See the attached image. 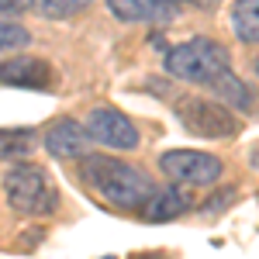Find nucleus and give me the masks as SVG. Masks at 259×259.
<instances>
[{
	"mask_svg": "<svg viewBox=\"0 0 259 259\" xmlns=\"http://www.w3.org/2000/svg\"><path fill=\"white\" fill-rule=\"evenodd\" d=\"M31 41L28 28L18 24V21H0V52H18Z\"/></svg>",
	"mask_w": 259,
	"mask_h": 259,
	"instance_id": "obj_14",
	"label": "nucleus"
},
{
	"mask_svg": "<svg viewBox=\"0 0 259 259\" xmlns=\"http://www.w3.org/2000/svg\"><path fill=\"white\" fill-rule=\"evenodd\" d=\"M0 83L24 87V90H49L52 87V66L38 56H14L0 62Z\"/></svg>",
	"mask_w": 259,
	"mask_h": 259,
	"instance_id": "obj_7",
	"label": "nucleus"
},
{
	"mask_svg": "<svg viewBox=\"0 0 259 259\" xmlns=\"http://www.w3.org/2000/svg\"><path fill=\"white\" fill-rule=\"evenodd\" d=\"M194 4H197V7H214L218 0H194Z\"/></svg>",
	"mask_w": 259,
	"mask_h": 259,
	"instance_id": "obj_17",
	"label": "nucleus"
},
{
	"mask_svg": "<svg viewBox=\"0 0 259 259\" xmlns=\"http://www.w3.org/2000/svg\"><path fill=\"white\" fill-rule=\"evenodd\" d=\"M104 259H114V256H104Z\"/></svg>",
	"mask_w": 259,
	"mask_h": 259,
	"instance_id": "obj_18",
	"label": "nucleus"
},
{
	"mask_svg": "<svg viewBox=\"0 0 259 259\" xmlns=\"http://www.w3.org/2000/svg\"><path fill=\"white\" fill-rule=\"evenodd\" d=\"M194 207V197L180 187V183H173V187H162V190H152V197L145 200V207H142V214H145V221H173L180 218V214H187Z\"/></svg>",
	"mask_w": 259,
	"mask_h": 259,
	"instance_id": "obj_10",
	"label": "nucleus"
},
{
	"mask_svg": "<svg viewBox=\"0 0 259 259\" xmlns=\"http://www.w3.org/2000/svg\"><path fill=\"white\" fill-rule=\"evenodd\" d=\"M80 180L90 187L104 204L118 211H142L145 200L152 197V180L142 173L139 166L111 156H83L80 159Z\"/></svg>",
	"mask_w": 259,
	"mask_h": 259,
	"instance_id": "obj_2",
	"label": "nucleus"
},
{
	"mask_svg": "<svg viewBox=\"0 0 259 259\" xmlns=\"http://www.w3.org/2000/svg\"><path fill=\"white\" fill-rule=\"evenodd\" d=\"M180 124L197 139H232L239 135V118L214 97H180L173 104Z\"/></svg>",
	"mask_w": 259,
	"mask_h": 259,
	"instance_id": "obj_4",
	"label": "nucleus"
},
{
	"mask_svg": "<svg viewBox=\"0 0 259 259\" xmlns=\"http://www.w3.org/2000/svg\"><path fill=\"white\" fill-rule=\"evenodd\" d=\"M24 7H31V0H0V14H21Z\"/></svg>",
	"mask_w": 259,
	"mask_h": 259,
	"instance_id": "obj_16",
	"label": "nucleus"
},
{
	"mask_svg": "<svg viewBox=\"0 0 259 259\" xmlns=\"http://www.w3.org/2000/svg\"><path fill=\"white\" fill-rule=\"evenodd\" d=\"M107 7L124 24H169L177 14L169 0H107Z\"/></svg>",
	"mask_w": 259,
	"mask_h": 259,
	"instance_id": "obj_9",
	"label": "nucleus"
},
{
	"mask_svg": "<svg viewBox=\"0 0 259 259\" xmlns=\"http://www.w3.org/2000/svg\"><path fill=\"white\" fill-rule=\"evenodd\" d=\"M4 197L7 204L18 211V214H28V218H38V214H52L56 204H59V190L52 177L41 169V166H31V162H18L4 173Z\"/></svg>",
	"mask_w": 259,
	"mask_h": 259,
	"instance_id": "obj_3",
	"label": "nucleus"
},
{
	"mask_svg": "<svg viewBox=\"0 0 259 259\" xmlns=\"http://www.w3.org/2000/svg\"><path fill=\"white\" fill-rule=\"evenodd\" d=\"M169 4H177V0H169Z\"/></svg>",
	"mask_w": 259,
	"mask_h": 259,
	"instance_id": "obj_19",
	"label": "nucleus"
},
{
	"mask_svg": "<svg viewBox=\"0 0 259 259\" xmlns=\"http://www.w3.org/2000/svg\"><path fill=\"white\" fill-rule=\"evenodd\" d=\"M35 149L31 128H0V159H24Z\"/></svg>",
	"mask_w": 259,
	"mask_h": 259,
	"instance_id": "obj_12",
	"label": "nucleus"
},
{
	"mask_svg": "<svg viewBox=\"0 0 259 259\" xmlns=\"http://www.w3.org/2000/svg\"><path fill=\"white\" fill-rule=\"evenodd\" d=\"M90 4L94 0H31V7L49 21H66V18H73V14H83Z\"/></svg>",
	"mask_w": 259,
	"mask_h": 259,
	"instance_id": "obj_13",
	"label": "nucleus"
},
{
	"mask_svg": "<svg viewBox=\"0 0 259 259\" xmlns=\"http://www.w3.org/2000/svg\"><path fill=\"white\" fill-rule=\"evenodd\" d=\"M87 142L90 139H87L83 124L73 118H59L45 128V152L56 156V159H83Z\"/></svg>",
	"mask_w": 259,
	"mask_h": 259,
	"instance_id": "obj_8",
	"label": "nucleus"
},
{
	"mask_svg": "<svg viewBox=\"0 0 259 259\" xmlns=\"http://www.w3.org/2000/svg\"><path fill=\"white\" fill-rule=\"evenodd\" d=\"M87 139L104 145V149H135L139 145V128L128 114H121L114 107H94L83 124Z\"/></svg>",
	"mask_w": 259,
	"mask_h": 259,
	"instance_id": "obj_6",
	"label": "nucleus"
},
{
	"mask_svg": "<svg viewBox=\"0 0 259 259\" xmlns=\"http://www.w3.org/2000/svg\"><path fill=\"white\" fill-rule=\"evenodd\" d=\"M159 169L173 183H183V187H211L225 173L218 156L200 152V149H173V152H162Z\"/></svg>",
	"mask_w": 259,
	"mask_h": 259,
	"instance_id": "obj_5",
	"label": "nucleus"
},
{
	"mask_svg": "<svg viewBox=\"0 0 259 259\" xmlns=\"http://www.w3.org/2000/svg\"><path fill=\"white\" fill-rule=\"evenodd\" d=\"M232 200H235V190H232V187H221L218 197H207L200 204V214H207V218H211V214H221V207L232 204Z\"/></svg>",
	"mask_w": 259,
	"mask_h": 259,
	"instance_id": "obj_15",
	"label": "nucleus"
},
{
	"mask_svg": "<svg viewBox=\"0 0 259 259\" xmlns=\"http://www.w3.org/2000/svg\"><path fill=\"white\" fill-rule=\"evenodd\" d=\"M166 73L183 83H194L211 90L221 104H232L239 111H252V90L249 83L232 73V56L228 49L214 38H190L169 49L166 56Z\"/></svg>",
	"mask_w": 259,
	"mask_h": 259,
	"instance_id": "obj_1",
	"label": "nucleus"
},
{
	"mask_svg": "<svg viewBox=\"0 0 259 259\" xmlns=\"http://www.w3.org/2000/svg\"><path fill=\"white\" fill-rule=\"evenodd\" d=\"M232 31L245 45H259V0H235L232 4Z\"/></svg>",
	"mask_w": 259,
	"mask_h": 259,
	"instance_id": "obj_11",
	"label": "nucleus"
}]
</instances>
